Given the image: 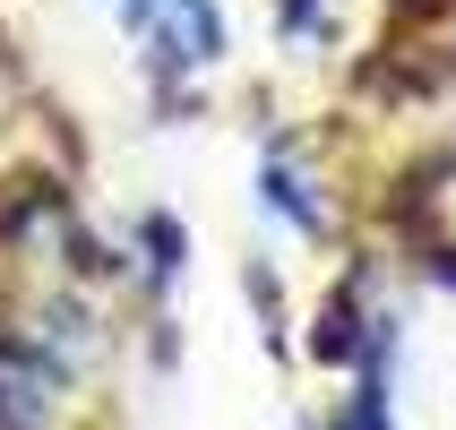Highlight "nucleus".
<instances>
[{"label": "nucleus", "instance_id": "nucleus-4", "mask_svg": "<svg viewBox=\"0 0 456 430\" xmlns=\"http://www.w3.org/2000/svg\"><path fill=\"white\" fill-rule=\"evenodd\" d=\"M26 138H35V86H26V61L0 35V181L26 173Z\"/></svg>", "mask_w": 456, "mask_h": 430}, {"label": "nucleus", "instance_id": "nucleus-1", "mask_svg": "<svg viewBox=\"0 0 456 430\" xmlns=\"http://www.w3.org/2000/svg\"><path fill=\"white\" fill-rule=\"evenodd\" d=\"M121 35L129 69L147 77L155 103H199L232 69V9L224 0H95Z\"/></svg>", "mask_w": 456, "mask_h": 430}, {"label": "nucleus", "instance_id": "nucleus-3", "mask_svg": "<svg viewBox=\"0 0 456 430\" xmlns=\"http://www.w3.org/2000/svg\"><path fill=\"white\" fill-rule=\"evenodd\" d=\"M354 18V0H267V35L276 52H328Z\"/></svg>", "mask_w": 456, "mask_h": 430}, {"label": "nucleus", "instance_id": "nucleus-2", "mask_svg": "<svg viewBox=\"0 0 456 430\" xmlns=\"http://www.w3.org/2000/svg\"><path fill=\"white\" fill-rule=\"evenodd\" d=\"M258 215L293 241H328L336 232V199H328V173H319V155L310 138L276 129L267 147H258Z\"/></svg>", "mask_w": 456, "mask_h": 430}]
</instances>
